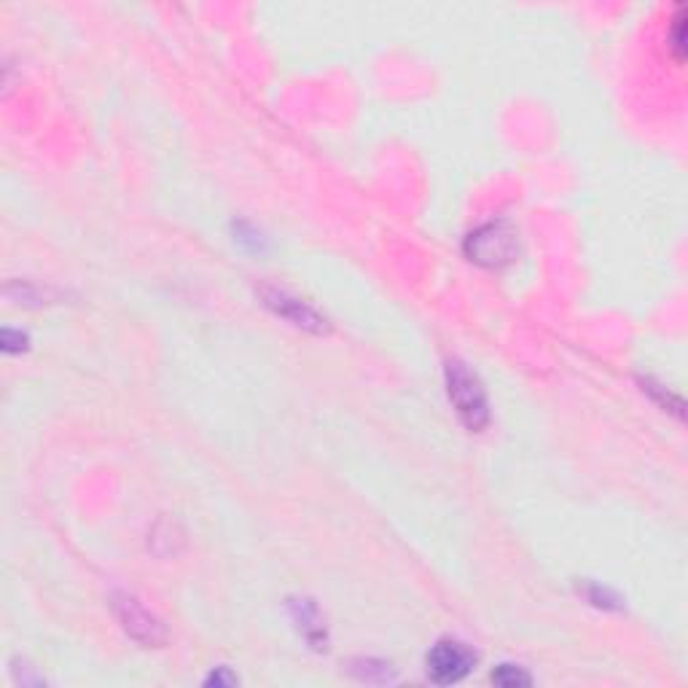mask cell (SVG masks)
<instances>
[{"instance_id":"3957f363","label":"cell","mask_w":688,"mask_h":688,"mask_svg":"<svg viewBox=\"0 0 688 688\" xmlns=\"http://www.w3.org/2000/svg\"><path fill=\"white\" fill-rule=\"evenodd\" d=\"M514 245H517L514 232H509L503 223H487V226H481L479 232L468 237L470 258L479 264H490V267L511 262Z\"/></svg>"},{"instance_id":"6da1fadb","label":"cell","mask_w":688,"mask_h":688,"mask_svg":"<svg viewBox=\"0 0 688 688\" xmlns=\"http://www.w3.org/2000/svg\"><path fill=\"white\" fill-rule=\"evenodd\" d=\"M446 390H450V401L455 412L460 414V420L470 431H481L490 420V409H487V393L479 379L463 364L450 360L446 364Z\"/></svg>"},{"instance_id":"5b68a950","label":"cell","mask_w":688,"mask_h":688,"mask_svg":"<svg viewBox=\"0 0 688 688\" xmlns=\"http://www.w3.org/2000/svg\"><path fill=\"white\" fill-rule=\"evenodd\" d=\"M264 299H267V304L277 312V315L291 320V323L299 325V329L323 331L325 320L320 318L310 304H304L301 299H296V296L286 293V291H277V288H269V291H264Z\"/></svg>"},{"instance_id":"277c9868","label":"cell","mask_w":688,"mask_h":688,"mask_svg":"<svg viewBox=\"0 0 688 688\" xmlns=\"http://www.w3.org/2000/svg\"><path fill=\"white\" fill-rule=\"evenodd\" d=\"M116 613L122 626L126 630V635L135 637L137 643L143 645H159L165 640V630H162L159 621L151 615L146 608L141 606L132 597H119L116 600Z\"/></svg>"},{"instance_id":"8992f818","label":"cell","mask_w":688,"mask_h":688,"mask_svg":"<svg viewBox=\"0 0 688 688\" xmlns=\"http://www.w3.org/2000/svg\"><path fill=\"white\" fill-rule=\"evenodd\" d=\"M492 684L498 686H530V675L522 673V669L511 667V664H503L500 669L492 673Z\"/></svg>"},{"instance_id":"7a4b0ae2","label":"cell","mask_w":688,"mask_h":688,"mask_svg":"<svg viewBox=\"0 0 688 688\" xmlns=\"http://www.w3.org/2000/svg\"><path fill=\"white\" fill-rule=\"evenodd\" d=\"M476 664L474 651L466 643H457V640H442L431 648L428 654V675L436 684H457L470 673V667Z\"/></svg>"}]
</instances>
